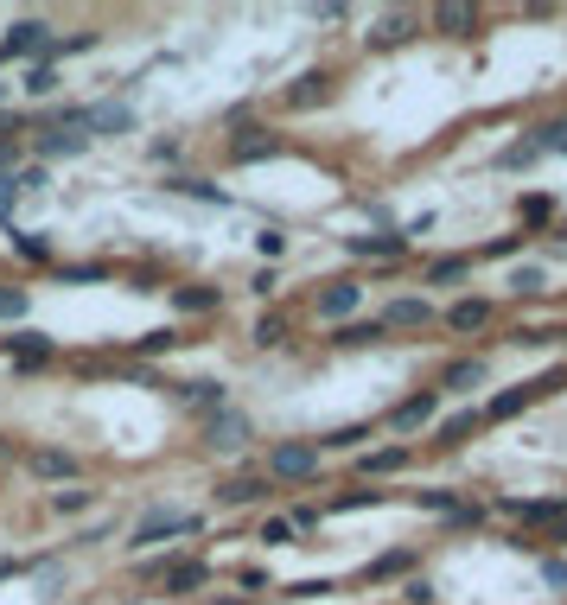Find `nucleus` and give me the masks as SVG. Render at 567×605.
Here are the masks:
<instances>
[{
	"label": "nucleus",
	"instance_id": "nucleus-1",
	"mask_svg": "<svg viewBox=\"0 0 567 605\" xmlns=\"http://www.w3.org/2000/svg\"><path fill=\"white\" fill-rule=\"evenodd\" d=\"M90 147V128H83V109H71L64 121H51L39 134V160H71V153Z\"/></svg>",
	"mask_w": 567,
	"mask_h": 605
},
{
	"label": "nucleus",
	"instance_id": "nucleus-2",
	"mask_svg": "<svg viewBox=\"0 0 567 605\" xmlns=\"http://www.w3.org/2000/svg\"><path fill=\"white\" fill-rule=\"evenodd\" d=\"M319 472V446H306V440H287V446H274L268 453V478H313Z\"/></svg>",
	"mask_w": 567,
	"mask_h": 605
},
{
	"label": "nucleus",
	"instance_id": "nucleus-3",
	"mask_svg": "<svg viewBox=\"0 0 567 605\" xmlns=\"http://www.w3.org/2000/svg\"><path fill=\"white\" fill-rule=\"evenodd\" d=\"M376 325H383V332H421V325H434V306H427L421 293H402V300L383 306V319H376Z\"/></svg>",
	"mask_w": 567,
	"mask_h": 605
},
{
	"label": "nucleus",
	"instance_id": "nucleus-4",
	"mask_svg": "<svg viewBox=\"0 0 567 605\" xmlns=\"http://www.w3.org/2000/svg\"><path fill=\"white\" fill-rule=\"evenodd\" d=\"M198 529V516H173V510H153L141 529L128 535V548H153V542H166V535H192Z\"/></svg>",
	"mask_w": 567,
	"mask_h": 605
},
{
	"label": "nucleus",
	"instance_id": "nucleus-5",
	"mask_svg": "<svg viewBox=\"0 0 567 605\" xmlns=\"http://www.w3.org/2000/svg\"><path fill=\"white\" fill-rule=\"evenodd\" d=\"M26 472L45 478V484H71L77 478V453H64V446H39V453H26Z\"/></svg>",
	"mask_w": 567,
	"mask_h": 605
},
{
	"label": "nucleus",
	"instance_id": "nucleus-6",
	"mask_svg": "<svg viewBox=\"0 0 567 605\" xmlns=\"http://www.w3.org/2000/svg\"><path fill=\"white\" fill-rule=\"evenodd\" d=\"M440 414V395L434 389H421V395H408V402H395V414H389V427H402V434H415V427H427Z\"/></svg>",
	"mask_w": 567,
	"mask_h": 605
},
{
	"label": "nucleus",
	"instance_id": "nucleus-7",
	"mask_svg": "<svg viewBox=\"0 0 567 605\" xmlns=\"http://www.w3.org/2000/svg\"><path fill=\"white\" fill-rule=\"evenodd\" d=\"M211 446H217V453H236V446H249V414L217 408V414H211Z\"/></svg>",
	"mask_w": 567,
	"mask_h": 605
},
{
	"label": "nucleus",
	"instance_id": "nucleus-8",
	"mask_svg": "<svg viewBox=\"0 0 567 605\" xmlns=\"http://www.w3.org/2000/svg\"><path fill=\"white\" fill-rule=\"evenodd\" d=\"M497 510L517 516V523H561L567 516V504H555V497H504Z\"/></svg>",
	"mask_w": 567,
	"mask_h": 605
},
{
	"label": "nucleus",
	"instance_id": "nucleus-9",
	"mask_svg": "<svg viewBox=\"0 0 567 605\" xmlns=\"http://www.w3.org/2000/svg\"><path fill=\"white\" fill-rule=\"evenodd\" d=\"M357 306H364V287H351V281H332V287L319 293V319H338V325H345Z\"/></svg>",
	"mask_w": 567,
	"mask_h": 605
},
{
	"label": "nucleus",
	"instance_id": "nucleus-10",
	"mask_svg": "<svg viewBox=\"0 0 567 605\" xmlns=\"http://www.w3.org/2000/svg\"><path fill=\"white\" fill-rule=\"evenodd\" d=\"M83 128H96V134H128V128H134V102H96V109H83Z\"/></svg>",
	"mask_w": 567,
	"mask_h": 605
},
{
	"label": "nucleus",
	"instance_id": "nucleus-11",
	"mask_svg": "<svg viewBox=\"0 0 567 605\" xmlns=\"http://www.w3.org/2000/svg\"><path fill=\"white\" fill-rule=\"evenodd\" d=\"M319 102H332V77H325V71L294 77V90H287V109H319Z\"/></svg>",
	"mask_w": 567,
	"mask_h": 605
},
{
	"label": "nucleus",
	"instance_id": "nucleus-12",
	"mask_svg": "<svg viewBox=\"0 0 567 605\" xmlns=\"http://www.w3.org/2000/svg\"><path fill=\"white\" fill-rule=\"evenodd\" d=\"M7 351H13V363H20V370H39V363L51 357V338H45V332H13Z\"/></svg>",
	"mask_w": 567,
	"mask_h": 605
},
{
	"label": "nucleus",
	"instance_id": "nucleus-13",
	"mask_svg": "<svg viewBox=\"0 0 567 605\" xmlns=\"http://www.w3.org/2000/svg\"><path fill=\"white\" fill-rule=\"evenodd\" d=\"M32 51H45V26L39 20H20L7 32V45H0V58H32Z\"/></svg>",
	"mask_w": 567,
	"mask_h": 605
},
{
	"label": "nucleus",
	"instance_id": "nucleus-14",
	"mask_svg": "<svg viewBox=\"0 0 567 605\" xmlns=\"http://www.w3.org/2000/svg\"><path fill=\"white\" fill-rule=\"evenodd\" d=\"M434 26H440V32H453V39H466V32L478 26V13L466 7V0H440V7H434Z\"/></svg>",
	"mask_w": 567,
	"mask_h": 605
},
{
	"label": "nucleus",
	"instance_id": "nucleus-15",
	"mask_svg": "<svg viewBox=\"0 0 567 605\" xmlns=\"http://www.w3.org/2000/svg\"><path fill=\"white\" fill-rule=\"evenodd\" d=\"M198 586H211V567L204 561H173L166 567V593H198Z\"/></svg>",
	"mask_w": 567,
	"mask_h": 605
},
{
	"label": "nucleus",
	"instance_id": "nucleus-16",
	"mask_svg": "<svg viewBox=\"0 0 567 605\" xmlns=\"http://www.w3.org/2000/svg\"><path fill=\"white\" fill-rule=\"evenodd\" d=\"M446 325H453V332H478V325H491V300H453V306H446Z\"/></svg>",
	"mask_w": 567,
	"mask_h": 605
},
{
	"label": "nucleus",
	"instance_id": "nucleus-17",
	"mask_svg": "<svg viewBox=\"0 0 567 605\" xmlns=\"http://www.w3.org/2000/svg\"><path fill=\"white\" fill-rule=\"evenodd\" d=\"M478 383H485V363H478V357H459V363H446V376H440V389H459V395H472Z\"/></svg>",
	"mask_w": 567,
	"mask_h": 605
},
{
	"label": "nucleus",
	"instance_id": "nucleus-18",
	"mask_svg": "<svg viewBox=\"0 0 567 605\" xmlns=\"http://www.w3.org/2000/svg\"><path fill=\"white\" fill-rule=\"evenodd\" d=\"M408 32H415V13H383V20H376L364 39H370V45H402Z\"/></svg>",
	"mask_w": 567,
	"mask_h": 605
},
{
	"label": "nucleus",
	"instance_id": "nucleus-19",
	"mask_svg": "<svg viewBox=\"0 0 567 605\" xmlns=\"http://www.w3.org/2000/svg\"><path fill=\"white\" fill-rule=\"evenodd\" d=\"M408 567H415V548H389L383 561L364 567V580H395V574H408Z\"/></svg>",
	"mask_w": 567,
	"mask_h": 605
},
{
	"label": "nucleus",
	"instance_id": "nucleus-20",
	"mask_svg": "<svg viewBox=\"0 0 567 605\" xmlns=\"http://www.w3.org/2000/svg\"><path fill=\"white\" fill-rule=\"evenodd\" d=\"M376 338H383V325H376V319H345V325H338V338H332V344H345V351H357V344H376Z\"/></svg>",
	"mask_w": 567,
	"mask_h": 605
},
{
	"label": "nucleus",
	"instance_id": "nucleus-21",
	"mask_svg": "<svg viewBox=\"0 0 567 605\" xmlns=\"http://www.w3.org/2000/svg\"><path fill=\"white\" fill-rule=\"evenodd\" d=\"M408 465V446H383V453H364V478H389Z\"/></svg>",
	"mask_w": 567,
	"mask_h": 605
},
{
	"label": "nucleus",
	"instance_id": "nucleus-22",
	"mask_svg": "<svg viewBox=\"0 0 567 605\" xmlns=\"http://www.w3.org/2000/svg\"><path fill=\"white\" fill-rule=\"evenodd\" d=\"M478 421H485L478 408H459V414H446V421H440V440H446V446H459L466 434H478Z\"/></svg>",
	"mask_w": 567,
	"mask_h": 605
},
{
	"label": "nucleus",
	"instance_id": "nucleus-23",
	"mask_svg": "<svg viewBox=\"0 0 567 605\" xmlns=\"http://www.w3.org/2000/svg\"><path fill=\"white\" fill-rule=\"evenodd\" d=\"M472 274V255H440L434 268H427V287H446V281H466Z\"/></svg>",
	"mask_w": 567,
	"mask_h": 605
},
{
	"label": "nucleus",
	"instance_id": "nucleus-24",
	"mask_svg": "<svg viewBox=\"0 0 567 605\" xmlns=\"http://www.w3.org/2000/svg\"><path fill=\"white\" fill-rule=\"evenodd\" d=\"M173 306H179V313H192V319L198 313H217V287H179Z\"/></svg>",
	"mask_w": 567,
	"mask_h": 605
},
{
	"label": "nucleus",
	"instance_id": "nucleus-25",
	"mask_svg": "<svg viewBox=\"0 0 567 605\" xmlns=\"http://www.w3.org/2000/svg\"><path fill=\"white\" fill-rule=\"evenodd\" d=\"M402 242H408V236H351L345 249H351V255H364V262H370V255H402Z\"/></svg>",
	"mask_w": 567,
	"mask_h": 605
},
{
	"label": "nucleus",
	"instance_id": "nucleus-26",
	"mask_svg": "<svg viewBox=\"0 0 567 605\" xmlns=\"http://www.w3.org/2000/svg\"><path fill=\"white\" fill-rule=\"evenodd\" d=\"M217 497L223 504H255V497H268V478H230Z\"/></svg>",
	"mask_w": 567,
	"mask_h": 605
},
{
	"label": "nucleus",
	"instance_id": "nucleus-27",
	"mask_svg": "<svg viewBox=\"0 0 567 605\" xmlns=\"http://www.w3.org/2000/svg\"><path fill=\"white\" fill-rule=\"evenodd\" d=\"M529 402H536V389H504V395H497V402H491L485 414H491V421H510V414H523Z\"/></svg>",
	"mask_w": 567,
	"mask_h": 605
},
{
	"label": "nucleus",
	"instance_id": "nucleus-28",
	"mask_svg": "<svg viewBox=\"0 0 567 605\" xmlns=\"http://www.w3.org/2000/svg\"><path fill=\"white\" fill-rule=\"evenodd\" d=\"M274 153H281V147H274L268 134H255V141H236V147H230V160H236V166H255V160H274Z\"/></svg>",
	"mask_w": 567,
	"mask_h": 605
},
{
	"label": "nucleus",
	"instance_id": "nucleus-29",
	"mask_svg": "<svg viewBox=\"0 0 567 605\" xmlns=\"http://www.w3.org/2000/svg\"><path fill=\"white\" fill-rule=\"evenodd\" d=\"M255 344H262V351H274V344H287V319L281 313H262V319H255V332H249Z\"/></svg>",
	"mask_w": 567,
	"mask_h": 605
},
{
	"label": "nucleus",
	"instance_id": "nucleus-30",
	"mask_svg": "<svg viewBox=\"0 0 567 605\" xmlns=\"http://www.w3.org/2000/svg\"><path fill=\"white\" fill-rule=\"evenodd\" d=\"M185 402H192L198 414H217L223 408V389L217 383H185Z\"/></svg>",
	"mask_w": 567,
	"mask_h": 605
},
{
	"label": "nucleus",
	"instance_id": "nucleus-31",
	"mask_svg": "<svg viewBox=\"0 0 567 605\" xmlns=\"http://www.w3.org/2000/svg\"><path fill=\"white\" fill-rule=\"evenodd\" d=\"M26 306H32L26 287H0V319H26Z\"/></svg>",
	"mask_w": 567,
	"mask_h": 605
},
{
	"label": "nucleus",
	"instance_id": "nucleus-32",
	"mask_svg": "<svg viewBox=\"0 0 567 605\" xmlns=\"http://www.w3.org/2000/svg\"><path fill=\"white\" fill-rule=\"evenodd\" d=\"M26 90H32V96H51V90H58V64H32Z\"/></svg>",
	"mask_w": 567,
	"mask_h": 605
},
{
	"label": "nucleus",
	"instance_id": "nucleus-33",
	"mask_svg": "<svg viewBox=\"0 0 567 605\" xmlns=\"http://www.w3.org/2000/svg\"><path fill=\"white\" fill-rule=\"evenodd\" d=\"M517 217H523V223H548V217H555V204H548L542 192H536V198H517Z\"/></svg>",
	"mask_w": 567,
	"mask_h": 605
},
{
	"label": "nucleus",
	"instance_id": "nucleus-34",
	"mask_svg": "<svg viewBox=\"0 0 567 605\" xmlns=\"http://www.w3.org/2000/svg\"><path fill=\"white\" fill-rule=\"evenodd\" d=\"M51 510H58V516H77V510H90V491H51Z\"/></svg>",
	"mask_w": 567,
	"mask_h": 605
},
{
	"label": "nucleus",
	"instance_id": "nucleus-35",
	"mask_svg": "<svg viewBox=\"0 0 567 605\" xmlns=\"http://www.w3.org/2000/svg\"><path fill=\"white\" fill-rule=\"evenodd\" d=\"M262 542H268V548H287V542H294V523H287V516H268V523H262Z\"/></svg>",
	"mask_w": 567,
	"mask_h": 605
},
{
	"label": "nucleus",
	"instance_id": "nucleus-36",
	"mask_svg": "<svg viewBox=\"0 0 567 605\" xmlns=\"http://www.w3.org/2000/svg\"><path fill=\"white\" fill-rule=\"evenodd\" d=\"M173 344H179V332H147L134 351H141V357H160V351H173Z\"/></svg>",
	"mask_w": 567,
	"mask_h": 605
},
{
	"label": "nucleus",
	"instance_id": "nucleus-37",
	"mask_svg": "<svg viewBox=\"0 0 567 605\" xmlns=\"http://www.w3.org/2000/svg\"><path fill=\"white\" fill-rule=\"evenodd\" d=\"M446 523H453V529H478V523H485V510H478V504H453V510H446Z\"/></svg>",
	"mask_w": 567,
	"mask_h": 605
},
{
	"label": "nucleus",
	"instance_id": "nucleus-38",
	"mask_svg": "<svg viewBox=\"0 0 567 605\" xmlns=\"http://www.w3.org/2000/svg\"><path fill=\"white\" fill-rule=\"evenodd\" d=\"M173 192H185V198H204V204H223V192H217V185H198V179H173Z\"/></svg>",
	"mask_w": 567,
	"mask_h": 605
},
{
	"label": "nucleus",
	"instance_id": "nucleus-39",
	"mask_svg": "<svg viewBox=\"0 0 567 605\" xmlns=\"http://www.w3.org/2000/svg\"><path fill=\"white\" fill-rule=\"evenodd\" d=\"M13 249H20V255H26V262H45V255H51V249H45V242H39V236H26V230H13Z\"/></svg>",
	"mask_w": 567,
	"mask_h": 605
},
{
	"label": "nucleus",
	"instance_id": "nucleus-40",
	"mask_svg": "<svg viewBox=\"0 0 567 605\" xmlns=\"http://www.w3.org/2000/svg\"><path fill=\"white\" fill-rule=\"evenodd\" d=\"M536 141H517V147H504V153H497V160H504V166H529V160H536Z\"/></svg>",
	"mask_w": 567,
	"mask_h": 605
},
{
	"label": "nucleus",
	"instance_id": "nucleus-41",
	"mask_svg": "<svg viewBox=\"0 0 567 605\" xmlns=\"http://www.w3.org/2000/svg\"><path fill=\"white\" fill-rule=\"evenodd\" d=\"M255 249H262V255H268V262H274V255H287V236H281V230H274V223H268V230H262V236H255Z\"/></svg>",
	"mask_w": 567,
	"mask_h": 605
},
{
	"label": "nucleus",
	"instance_id": "nucleus-42",
	"mask_svg": "<svg viewBox=\"0 0 567 605\" xmlns=\"http://www.w3.org/2000/svg\"><path fill=\"white\" fill-rule=\"evenodd\" d=\"M542 153H567V121H555V128H542Z\"/></svg>",
	"mask_w": 567,
	"mask_h": 605
},
{
	"label": "nucleus",
	"instance_id": "nucleus-43",
	"mask_svg": "<svg viewBox=\"0 0 567 605\" xmlns=\"http://www.w3.org/2000/svg\"><path fill=\"white\" fill-rule=\"evenodd\" d=\"M542 580H548V586H561V593H567V555H555V561H542Z\"/></svg>",
	"mask_w": 567,
	"mask_h": 605
},
{
	"label": "nucleus",
	"instance_id": "nucleus-44",
	"mask_svg": "<svg viewBox=\"0 0 567 605\" xmlns=\"http://www.w3.org/2000/svg\"><path fill=\"white\" fill-rule=\"evenodd\" d=\"M364 504H383V491H345L338 497V510H364Z\"/></svg>",
	"mask_w": 567,
	"mask_h": 605
},
{
	"label": "nucleus",
	"instance_id": "nucleus-45",
	"mask_svg": "<svg viewBox=\"0 0 567 605\" xmlns=\"http://www.w3.org/2000/svg\"><path fill=\"white\" fill-rule=\"evenodd\" d=\"M453 504H459L453 491H421V510H440V516H446V510H453Z\"/></svg>",
	"mask_w": 567,
	"mask_h": 605
},
{
	"label": "nucleus",
	"instance_id": "nucleus-46",
	"mask_svg": "<svg viewBox=\"0 0 567 605\" xmlns=\"http://www.w3.org/2000/svg\"><path fill=\"white\" fill-rule=\"evenodd\" d=\"M402 599H408V605H434V586H427V580H408Z\"/></svg>",
	"mask_w": 567,
	"mask_h": 605
},
{
	"label": "nucleus",
	"instance_id": "nucleus-47",
	"mask_svg": "<svg viewBox=\"0 0 567 605\" xmlns=\"http://www.w3.org/2000/svg\"><path fill=\"white\" fill-rule=\"evenodd\" d=\"M510 287H517V293H536V287H542V268H517V274H510Z\"/></svg>",
	"mask_w": 567,
	"mask_h": 605
},
{
	"label": "nucleus",
	"instance_id": "nucleus-48",
	"mask_svg": "<svg viewBox=\"0 0 567 605\" xmlns=\"http://www.w3.org/2000/svg\"><path fill=\"white\" fill-rule=\"evenodd\" d=\"M13 160H20V134H0V172H13Z\"/></svg>",
	"mask_w": 567,
	"mask_h": 605
},
{
	"label": "nucleus",
	"instance_id": "nucleus-49",
	"mask_svg": "<svg viewBox=\"0 0 567 605\" xmlns=\"http://www.w3.org/2000/svg\"><path fill=\"white\" fill-rule=\"evenodd\" d=\"M357 440H370V427H338V434L325 440V446H357Z\"/></svg>",
	"mask_w": 567,
	"mask_h": 605
},
{
	"label": "nucleus",
	"instance_id": "nucleus-50",
	"mask_svg": "<svg viewBox=\"0 0 567 605\" xmlns=\"http://www.w3.org/2000/svg\"><path fill=\"white\" fill-rule=\"evenodd\" d=\"M13 198H20V185H13V172H0V217L13 211Z\"/></svg>",
	"mask_w": 567,
	"mask_h": 605
},
{
	"label": "nucleus",
	"instance_id": "nucleus-51",
	"mask_svg": "<svg viewBox=\"0 0 567 605\" xmlns=\"http://www.w3.org/2000/svg\"><path fill=\"white\" fill-rule=\"evenodd\" d=\"M287 523H294V535H300V529H313V523H319V510H313V504H300L294 516H287Z\"/></svg>",
	"mask_w": 567,
	"mask_h": 605
},
{
	"label": "nucleus",
	"instance_id": "nucleus-52",
	"mask_svg": "<svg viewBox=\"0 0 567 605\" xmlns=\"http://www.w3.org/2000/svg\"><path fill=\"white\" fill-rule=\"evenodd\" d=\"M13 574H26V561H0V580H13Z\"/></svg>",
	"mask_w": 567,
	"mask_h": 605
},
{
	"label": "nucleus",
	"instance_id": "nucleus-53",
	"mask_svg": "<svg viewBox=\"0 0 567 605\" xmlns=\"http://www.w3.org/2000/svg\"><path fill=\"white\" fill-rule=\"evenodd\" d=\"M548 542H567V516H561V523H555V535H548Z\"/></svg>",
	"mask_w": 567,
	"mask_h": 605
}]
</instances>
